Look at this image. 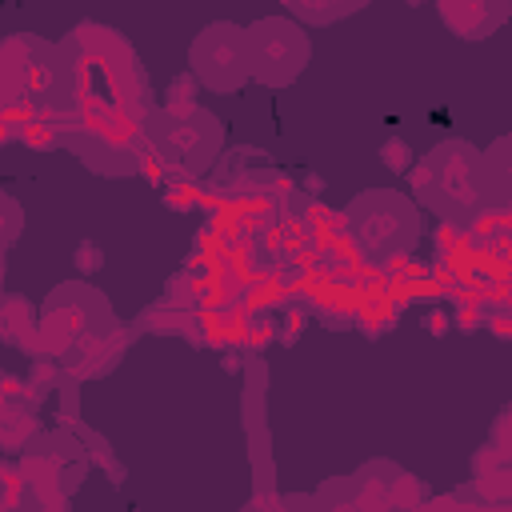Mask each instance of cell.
<instances>
[{"label":"cell","mask_w":512,"mask_h":512,"mask_svg":"<svg viewBox=\"0 0 512 512\" xmlns=\"http://www.w3.org/2000/svg\"><path fill=\"white\" fill-rule=\"evenodd\" d=\"M408 188L416 204L436 212L448 224H472L480 216L484 200V180H480V148L472 140L448 136L432 144L408 172Z\"/></svg>","instance_id":"6da1fadb"},{"label":"cell","mask_w":512,"mask_h":512,"mask_svg":"<svg viewBox=\"0 0 512 512\" xmlns=\"http://www.w3.org/2000/svg\"><path fill=\"white\" fill-rule=\"evenodd\" d=\"M40 336L60 364L76 368L84 356H96L116 336V312L100 288L60 284L40 308Z\"/></svg>","instance_id":"7a4b0ae2"},{"label":"cell","mask_w":512,"mask_h":512,"mask_svg":"<svg viewBox=\"0 0 512 512\" xmlns=\"http://www.w3.org/2000/svg\"><path fill=\"white\" fill-rule=\"evenodd\" d=\"M352 244L368 260H396L420 244V204L396 188H368L344 204Z\"/></svg>","instance_id":"3957f363"},{"label":"cell","mask_w":512,"mask_h":512,"mask_svg":"<svg viewBox=\"0 0 512 512\" xmlns=\"http://www.w3.org/2000/svg\"><path fill=\"white\" fill-rule=\"evenodd\" d=\"M248 72L264 88H288L312 60V36L288 16H260L244 24Z\"/></svg>","instance_id":"277c9868"},{"label":"cell","mask_w":512,"mask_h":512,"mask_svg":"<svg viewBox=\"0 0 512 512\" xmlns=\"http://www.w3.org/2000/svg\"><path fill=\"white\" fill-rule=\"evenodd\" d=\"M148 140L168 164L184 172H204L224 144V128L208 108L180 104V108H160L148 116Z\"/></svg>","instance_id":"5b68a950"},{"label":"cell","mask_w":512,"mask_h":512,"mask_svg":"<svg viewBox=\"0 0 512 512\" xmlns=\"http://www.w3.org/2000/svg\"><path fill=\"white\" fill-rule=\"evenodd\" d=\"M188 68L208 92H240L252 72H248V44H244V24L232 20H212L204 24L192 44H188Z\"/></svg>","instance_id":"8992f818"},{"label":"cell","mask_w":512,"mask_h":512,"mask_svg":"<svg viewBox=\"0 0 512 512\" xmlns=\"http://www.w3.org/2000/svg\"><path fill=\"white\" fill-rule=\"evenodd\" d=\"M436 8L440 20L464 40H484L512 16V0H436Z\"/></svg>","instance_id":"52a82bcc"},{"label":"cell","mask_w":512,"mask_h":512,"mask_svg":"<svg viewBox=\"0 0 512 512\" xmlns=\"http://www.w3.org/2000/svg\"><path fill=\"white\" fill-rule=\"evenodd\" d=\"M480 180H484V200L496 208H512V132L496 136L480 152Z\"/></svg>","instance_id":"ba28073f"}]
</instances>
